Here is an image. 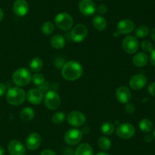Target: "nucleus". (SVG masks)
<instances>
[{"mask_svg":"<svg viewBox=\"0 0 155 155\" xmlns=\"http://www.w3.org/2000/svg\"><path fill=\"white\" fill-rule=\"evenodd\" d=\"M83 73V66L76 61H69L65 62L62 67L61 74L68 81H76L80 78Z\"/></svg>","mask_w":155,"mask_h":155,"instance_id":"obj_1","label":"nucleus"},{"mask_svg":"<svg viewBox=\"0 0 155 155\" xmlns=\"http://www.w3.org/2000/svg\"><path fill=\"white\" fill-rule=\"evenodd\" d=\"M26 99V93L20 87H13L8 91L6 94V100L13 106H19L22 104Z\"/></svg>","mask_w":155,"mask_h":155,"instance_id":"obj_2","label":"nucleus"},{"mask_svg":"<svg viewBox=\"0 0 155 155\" xmlns=\"http://www.w3.org/2000/svg\"><path fill=\"white\" fill-rule=\"evenodd\" d=\"M32 79L31 72L26 68H20L14 72L12 81L18 87L27 86Z\"/></svg>","mask_w":155,"mask_h":155,"instance_id":"obj_3","label":"nucleus"},{"mask_svg":"<svg viewBox=\"0 0 155 155\" xmlns=\"http://www.w3.org/2000/svg\"><path fill=\"white\" fill-rule=\"evenodd\" d=\"M45 105L48 109L54 110L59 107L61 104V97L56 91L50 90L45 94L44 98Z\"/></svg>","mask_w":155,"mask_h":155,"instance_id":"obj_4","label":"nucleus"},{"mask_svg":"<svg viewBox=\"0 0 155 155\" xmlns=\"http://www.w3.org/2000/svg\"><path fill=\"white\" fill-rule=\"evenodd\" d=\"M54 22H55L58 27L63 30H68L71 29L73 26L74 20L69 14L61 12V13H59L56 15Z\"/></svg>","mask_w":155,"mask_h":155,"instance_id":"obj_5","label":"nucleus"},{"mask_svg":"<svg viewBox=\"0 0 155 155\" xmlns=\"http://www.w3.org/2000/svg\"><path fill=\"white\" fill-rule=\"evenodd\" d=\"M135 132H136V129L134 126L130 123L120 124L116 129V133L117 136L124 140L131 138L135 135Z\"/></svg>","mask_w":155,"mask_h":155,"instance_id":"obj_6","label":"nucleus"},{"mask_svg":"<svg viewBox=\"0 0 155 155\" xmlns=\"http://www.w3.org/2000/svg\"><path fill=\"white\" fill-rule=\"evenodd\" d=\"M83 138V132L77 129H71L64 135V141L69 145H76Z\"/></svg>","mask_w":155,"mask_h":155,"instance_id":"obj_7","label":"nucleus"},{"mask_svg":"<svg viewBox=\"0 0 155 155\" xmlns=\"http://www.w3.org/2000/svg\"><path fill=\"white\" fill-rule=\"evenodd\" d=\"M71 39L75 43H81L86 39L88 34L87 27L82 24L76 25L71 31Z\"/></svg>","mask_w":155,"mask_h":155,"instance_id":"obj_8","label":"nucleus"},{"mask_svg":"<svg viewBox=\"0 0 155 155\" xmlns=\"http://www.w3.org/2000/svg\"><path fill=\"white\" fill-rule=\"evenodd\" d=\"M122 46L126 53L133 54L139 49V41L136 36H127L123 40Z\"/></svg>","mask_w":155,"mask_h":155,"instance_id":"obj_9","label":"nucleus"},{"mask_svg":"<svg viewBox=\"0 0 155 155\" xmlns=\"http://www.w3.org/2000/svg\"><path fill=\"white\" fill-rule=\"evenodd\" d=\"M68 123L74 127H80L86 122V116L83 113L79 111H72L68 115Z\"/></svg>","mask_w":155,"mask_h":155,"instance_id":"obj_10","label":"nucleus"},{"mask_svg":"<svg viewBox=\"0 0 155 155\" xmlns=\"http://www.w3.org/2000/svg\"><path fill=\"white\" fill-rule=\"evenodd\" d=\"M79 9L85 16L92 15L96 11V6L92 0H81L79 3Z\"/></svg>","mask_w":155,"mask_h":155,"instance_id":"obj_11","label":"nucleus"},{"mask_svg":"<svg viewBox=\"0 0 155 155\" xmlns=\"http://www.w3.org/2000/svg\"><path fill=\"white\" fill-rule=\"evenodd\" d=\"M147 78L143 74H136L133 75L130 80V88L135 91H139L146 85Z\"/></svg>","mask_w":155,"mask_h":155,"instance_id":"obj_12","label":"nucleus"},{"mask_svg":"<svg viewBox=\"0 0 155 155\" xmlns=\"http://www.w3.org/2000/svg\"><path fill=\"white\" fill-rule=\"evenodd\" d=\"M26 98L32 104L38 105L43 100V93L40 89L32 88L26 94Z\"/></svg>","mask_w":155,"mask_h":155,"instance_id":"obj_13","label":"nucleus"},{"mask_svg":"<svg viewBox=\"0 0 155 155\" xmlns=\"http://www.w3.org/2000/svg\"><path fill=\"white\" fill-rule=\"evenodd\" d=\"M8 150L10 155H24L26 153L24 144L18 140H13L8 143Z\"/></svg>","mask_w":155,"mask_h":155,"instance_id":"obj_14","label":"nucleus"},{"mask_svg":"<svg viewBox=\"0 0 155 155\" xmlns=\"http://www.w3.org/2000/svg\"><path fill=\"white\" fill-rule=\"evenodd\" d=\"M42 142L41 136L36 132L30 134L26 139V146L30 150H36L40 146Z\"/></svg>","mask_w":155,"mask_h":155,"instance_id":"obj_15","label":"nucleus"},{"mask_svg":"<svg viewBox=\"0 0 155 155\" xmlns=\"http://www.w3.org/2000/svg\"><path fill=\"white\" fill-rule=\"evenodd\" d=\"M131 91H130L128 88L124 86L119 87L116 91V97L118 102L120 103H129L131 100Z\"/></svg>","mask_w":155,"mask_h":155,"instance_id":"obj_16","label":"nucleus"},{"mask_svg":"<svg viewBox=\"0 0 155 155\" xmlns=\"http://www.w3.org/2000/svg\"><path fill=\"white\" fill-rule=\"evenodd\" d=\"M117 32L121 34L130 33L135 29V24L133 21L130 19L121 20L118 22L117 26Z\"/></svg>","mask_w":155,"mask_h":155,"instance_id":"obj_17","label":"nucleus"},{"mask_svg":"<svg viewBox=\"0 0 155 155\" xmlns=\"http://www.w3.org/2000/svg\"><path fill=\"white\" fill-rule=\"evenodd\" d=\"M13 10L15 15L19 17L26 15L29 10V5L26 0H16L14 3Z\"/></svg>","mask_w":155,"mask_h":155,"instance_id":"obj_18","label":"nucleus"},{"mask_svg":"<svg viewBox=\"0 0 155 155\" xmlns=\"http://www.w3.org/2000/svg\"><path fill=\"white\" fill-rule=\"evenodd\" d=\"M133 62L135 66L139 67V68L145 66L148 62V55L145 53H136L134 56V57H133Z\"/></svg>","mask_w":155,"mask_h":155,"instance_id":"obj_19","label":"nucleus"},{"mask_svg":"<svg viewBox=\"0 0 155 155\" xmlns=\"http://www.w3.org/2000/svg\"><path fill=\"white\" fill-rule=\"evenodd\" d=\"M74 155H94V151L91 145L87 143H83L77 147Z\"/></svg>","mask_w":155,"mask_h":155,"instance_id":"obj_20","label":"nucleus"},{"mask_svg":"<svg viewBox=\"0 0 155 155\" xmlns=\"http://www.w3.org/2000/svg\"><path fill=\"white\" fill-rule=\"evenodd\" d=\"M92 24L95 29L99 31H103L107 27V21L101 15H95L92 19Z\"/></svg>","mask_w":155,"mask_h":155,"instance_id":"obj_21","label":"nucleus"},{"mask_svg":"<svg viewBox=\"0 0 155 155\" xmlns=\"http://www.w3.org/2000/svg\"><path fill=\"white\" fill-rule=\"evenodd\" d=\"M51 45L53 48L57 49V50L62 49L65 45L64 37L59 34L54 35L51 38Z\"/></svg>","mask_w":155,"mask_h":155,"instance_id":"obj_22","label":"nucleus"},{"mask_svg":"<svg viewBox=\"0 0 155 155\" xmlns=\"http://www.w3.org/2000/svg\"><path fill=\"white\" fill-rule=\"evenodd\" d=\"M35 115V111L33 110V108L31 107H24L22 110L21 111L20 116L23 121L29 122L33 119Z\"/></svg>","mask_w":155,"mask_h":155,"instance_id":"obj_23","label":"nucleus"},{"mask_svg":"<svg viewBox=\"0 0 155 155\" xmlns=\"http://www.w3.org/2000/svg\"><path fill=\"white\" fill-rule=\"evenodd\" d=\"M43 67V62L42 59L39 57H35L31 59L30 62V68L31 71L34 72H38L42 70Z\"/></svg>","mask_w":155,"mask_h":155,"instance_id":"obj_24","label":"nucleus"},{"mask_svg":"<svg viewBox=\"0 0 155 155\" xmlns=\"http://www.w3.org/2000/svg\"><path fill=\"white\" fill-rule=\"evenodd\" d=\"M154 125L152 122L148 119H143L139 122V129L145 133H149L152 131Z\"/></svg>","mask_w":155,"mask_h":155,"instance_id":"obj_25","label":"nucleus"},{"mask_svg":"<svg viewBox=\"0 0 155 155\" xmlns=\"http://www.w3.org/2000/svg\"><path fill=\"white\" fill-rule=\"evenodd\" d=\"M101 132L104 135H110L114 131V126L111 122H106L101 126Z\"/></svg>","mask_w":155,"mask_h":155,"instance_id":"obj_26","label":"nucleus"},{"mask_svg":"<svg viewBox=\"0 0 155 155\" xmlns=\"http://www.w3.org/2000/svg\"><path fill=\"white\" fill-rule=\"evenodd\" d=\"M98 146L103 150H108L111 147V141L107 137H101L98 141Z\"/></svg>","mask_w":155,"mask_h":155,"instance_id":"obj_27","label":"nucleus"},{"mask_svg":"<svg viewBox=\"0 0 155 155\" xmlns=\"http://www.w3.org/2000/svg\"><path fill=\"white\" fill-rule=\"evenodd\" d=\"M54 30V25L51 21H45L42 25V31L45 35H51Z\"/></svg>","mask_w":155,"mask_h":155,"instance_id":"obj_28","label":"nucleus"},{"mask_svg":"<svg viewBox=\"0 0 155 155\" xmlns=\"http://www.w3.org/2000/svg\"><path fill=\"white\" fill-rule=\"evenodd\" d=\"M135 34L137 37L144 38L146 37L149 34V29L145 25H141L138 27L135 30Z\"/></svg>","mask_w":155,"mask_h":155,"instance_id":"obj_29","label":"nucleus"},{"mask_svg":"<svg viewBox=\"0 0 155 155\" xmlns=\"http://www.w3.org/2000/svg\"><path fill=\"white\" fill-rule=\"evenodd\" d=\"M32 81L36 86H42L45 83V77L41 73H36L32 76Z\"/></svg>","mask_w":155,"mask_h":155,"instance_id":"obj_30","label":"nucleus"},{"mask_svg":"<svg viewBox=\"0 0 155 155\" xmlns=\"http://www.w3.org/2000/svg\"><path fill=\"white\" fill-rule=\"evenodd\" d=\"M65 119V115L63 112H57L52 115V118H51V120H52L54 124H61L64 122Z\"/></svg>","mask_w":155,"mask_h":155,"instance_id":"obj_31","label":"nucleus"},{"mask_svg":"<svg viewBox=\"0 0 155 155\" xmlns=\"http://www.w3.org/2000/svg\"><path fill=\"white\" fill-rule=\"evenodd\" d=\"M142 49L146 53H151L153 50V45L149 40H144L142 41Z\"/></svg>","mask_w":155,"mask_h":155,"instance_id":"obj_32","label":"nucleus"},{"mask_svg":"<svg viewBox=\"0 0 155 155\" xmlns=\"http://www.w3.org/2000/svg\"><path fill=\"white\" fill-rule=\"evenodd\" d=\"M125 110L127 113L129 114H132L135 111V106L131 103H126V107H125Z\"/></svg>","mask_w":155,"mask_h":155,"instance_id":"obj_33","label":"nucleus"},{"mask_svg":"<svg viewBox=\"0 0 155 155\" xmlns=\"http://www.w3.org/2000/svg\"><path fill=\"white\" fill-rule=\"evenodd\" d=\"M107 6L104 5H98V7L96 8V12H98L99 14H101V15H104V14H105L106 12H107Z\"/></svg>","mask_w":155,"mask_h":155,"instance_id":"obj_34","label":"nucleus"},{"mask_svg":"<svg viewBox=\"0 0 155 155\" xmlns=\"http://www.w3.org/2000/svg\"><path fill=\"white\" fill-rule=\"evenodd\" d=\"M64 59H62L61 57H58L55 59L54 61V65L57 68H61V67H63V65H64Z\"/></svg>","mask_w":155,"mask_h":155,"instance_id":"obj_35","label":"nucleus"},{"mask_svg":"<svg viewBox=\"0 0 155 155\" xmlns=\"http://www.w3.org/2000/svg\"><path fill=\"white\" fill-rule=\"evenodd\" d=\"M148 90L151 95L155 96V82H152V83L150 84L148 88Z\"/></svg>","mask_w":155,"mask_h":155,"instance_id":"obj_36","label":"nucleus"},{"mask_svg":"<svg viewBox=\"0 0 155 155\" xmlns=\"http://www.w3.org/2000/svg\"><path fill=\"white\" fill-rule=\"evenodd\" d=\"M40 155H56V153L50 149H45L42 150Z\"/></svg>","mask_w":155,"mask_h":155,"instance_id":"obj_37","label":"nucleus"},{"mask_svg":"<svg viewBox=\"0 0 155 155\" xmlns=\"http://www.w3.org/2000/svg\"><path fill=\"white\" fill-rule=\"evenodd\" d=\"M6 91V87L4 84L0 83V97H2Z\"/></svg>","mask_w":155,"mask_h":155,"instance_id":"obj_38","label":"nucleus"},{"mask_svg":"<svg viewBox=\"0 0 155 155\" xmlns=\"http://www.w3.org/2000/svg\"><path fill=\"white\" fill-rule=\"evenodd\" d=\"M150 60H151V64L155 66V49H153L152 51L151 52V56H150Z\"/></svg>","mask_w":155,"mask_h":155,"instance_id":"obj_39","label":"nucleus"},{"mask_svg":"<svg viewBox=\"0 0 155 155\" xmlns=\"http://www.w3.org/2000/svg\"><path fill=\"white\" fill-rule=\"evenodd\" d=\"M152 140H153V137L151 136V135H147L145 137V141H146V142L150 143L152 141Z\"/></svg>","mask_w":155,"mask_h":155,"instance_id":"obj_40","label":"nucleus"},{"mask_svg":"<svg viewBox=\"0 0 155 155\" xmlns=\"http://www.w3.org/2000/svg\"><path fill=\"white\" fill-rule=\"evenodd\" d=\"M151 38H152L153 40L155 41V27L154 29H152V30H151Z\"/></svg>","mask_w":155,"mask_h":155,"instance_id":"obj_41","label":"nucleus"},{"mask_svg":"<svg viewBox=\"0 0 155 155\" xmlns=\"http://www.w3.org/2000/svg\"><path fill=\"white\" fill-rule=\"evenodd\" d=\"M5 154V149L2 146H0V155Z\"/></svg>","mask_w":155,"mask_h":155,"instance_id":"obj_42","label":"nucleus"},{"mask_svg":"<svg viewBox=\"0 0 155 155\" xmlns=\"http://www.w3.org/2000/svg\"><path fill=\"white\" fill-rule=\"evenodd\" d=\"M96 155H109V153H106V152H98L96 153Z\"/></svg>","mask_w":155,"mask_h":155,"instance_id":"obj_43","label":"nucleus"},{"mask_svg":"<svg viewBox=\"0 0 155 155\" xmlns=\"http://www.w3.org/2000/svg\"><path fill=\"white\" fill-rule=\"evenodd\" d=\"M2 18H3V12H2V10L0 9V21L2 20Z\"/></svg>","mask_w":155,"mask_h":155,"instance_id":"obj_44","label":"nucleus"},{"mask_svg":"<svg viewBox=\"0 0 155 155\" xmlns=\"http://www.w3.org/2000/svg\"><path fill=\"white\" fill-rule=\"evenodd\" d=\"M154 138H155V130L154 131Z\"/></svg>","mask_w":155,"mask_h":155,"instance_id":"obj_45","label":"nucleus"}]
</instances>
